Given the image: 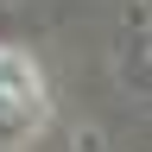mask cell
I'll use <instances>...</instances> for the list:
<instances>
[{
  "label": "cell",
  "instance_id": "cell-1",
  "mask_svg": "<svg viewBox=\"0 0 152 152\" xmlns=\"http://www.w3.org/2000/svg\"><path fill=\"white\" fill-rule=\"evenodd\" d=\"M45 127V83L26 51H0V152L32 146V133Z\"/></svg>",
  "mask_w": 152,
  "mask_h": 152
}]
</instances>
